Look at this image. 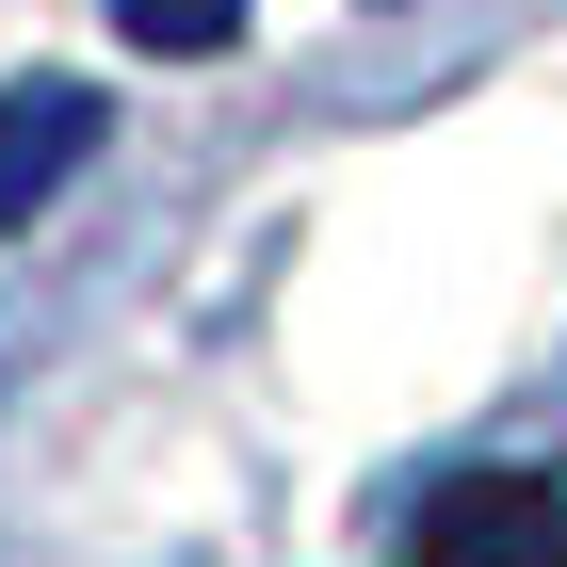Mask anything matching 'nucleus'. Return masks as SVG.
<instances>
[{
  "mask_svg": "<svg viewBox=\"0 0 567 567\" xmlns=\"http://www.w3.org/2000/svg\"><path fill=\"white\" fill-rule=\"evenodd\" d=\"M422 567H567V486H551V471H471V486H437Z\"/></svg>",
  "mask_w": 567,
  "mask_h": 567,
  "instance_id": "nucleus-1",
  "label": "nucleus"
},
{
  "mask_svg": "<svg viewBox=\"0 0 567 567\" xmlns=\"http://www.w3.org/2000/svg\"><path fill=\"white\" fill-rule=\"evenodd\" d=\"M114 33H131V49H163V65H195V49H227V33H244V0H114Z\"/></svg>",
  "mask_w": 567,
  "mask_h": 567,
  "instance_id": "nucleus-3",
  "label": "nucleus"
},
{
  "mask_svg": "<svg viewBox=\"0 0 567 567\" xmlns=\"http://www.w3.org/2000/svg\"><path fill=\"white\" fill-rule=\"evenodd\" d=\"M97 163V82H0V227H33Z\"/></svg>",
  "mask_w": 567,
  "mask_h": 567,
  "instance_id": "nucleus-2",
  "label": "nucleus"
}]
</instances>
